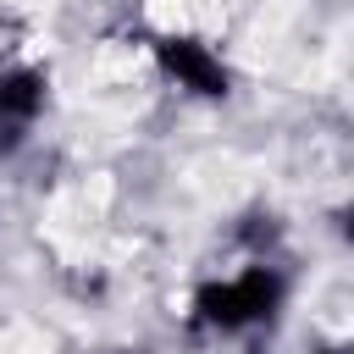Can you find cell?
Returning a JSON list of instances; mask_svg holds the SVG:
<instances>
[{"label":"cell","instance_id":"obj_1","mask_svg":"<svg viewBox=\"0 0 354 354\" xmlns=\"http://www.w3.org/2000/svg\"><path fill=\"white\" fill-rule=\"evenodd\" d=\"M288 271L266 254L232 266V271H216L194 288L188 299V326L205 332V337H249L260 326H271L282 310H288Z\"/></svg>","mask_w":354,"mask_h":354},{"label":"cell","instance_id":"obj_3","mask_svg":"<svg viewBox=\"0 0 354 354\" xmlns=\"http://www.w3.org/2000/svg\"><path fill=\"white\" fill-rule=\"evenodd\" d=\"M50 111V72L39 61H6L0 66V144H28V133Z\"/></svg>","mask_w":354,"mask_h":354},{"label":"cell","instance_id":"obj_2","mask_svg":"<svg viewBox=\"0 0 354 354\" xmlns=\"http://www.w3.org/2000/svg\"><path fill=\"white\" fill-rule=\"evenodd\" d=\"M149 61L160 72V83H171L183 100L199 105H221L232 94V61L221 55V44H210L205 33L188 28H166L149 39Z\"/></svg>","mask_w":354,"mask_h":354}]
</instances>
